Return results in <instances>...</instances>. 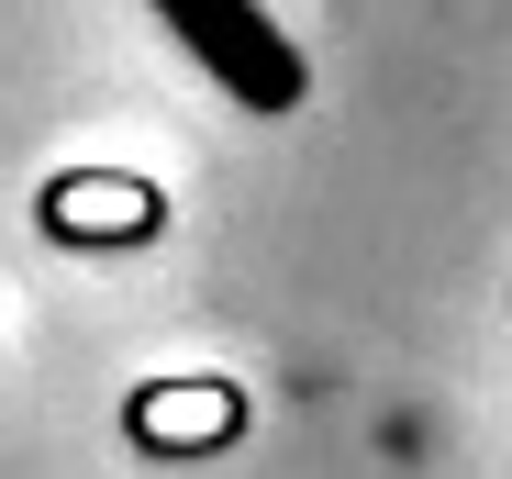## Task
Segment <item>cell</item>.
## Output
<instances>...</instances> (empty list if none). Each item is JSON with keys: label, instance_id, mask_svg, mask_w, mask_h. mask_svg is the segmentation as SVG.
I'll list each match as a JSON object with an SVG mask.
<instances>
[{"label": "cell", "instance_id": "obj_1", "mask_svg": "<svg viewBox=\"0 0 512 479\" xmlns=\"http://www.w3.org/2000/svg\"><path fill=\"white\" fill-rule=\"evenodd\" d=\"M156 23L179 34V45L212 67V90H234L245 112H301L312 67H301V45L268 23V0H156Z\"/></svg>", "mask_w": 512, "mask_h": 479}]
</instances>
